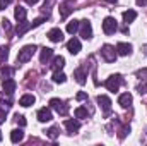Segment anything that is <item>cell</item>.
Returning a JSON list of instances; mask_svg holds the SVG:
<instances>
[{"instance_id":"30bf717a","label":"cell","mask_w":147,"mask_h":146,"mask_svg":"<svg viewBox=\"0 0 147 146\" xmlns=\"http://www.w3.org/2000/svg\"><path fill=\"white\" fill-rule=\"evenodd\" d=\"M116 53L118 55H123V57L130 55L132 53V45L130 43H118L116 45Z\"/></svg>"},{"instance_id":"d590c367","label":"cell","mask_w":147,"mask_h":146,"mask_svg":"<svg viewBox=\"0 0 147 146\" xmlns=\"http://www.w3.org/2000/svg\"><path fill=\"white\" fill-rule=\"evenodd\" d=\"M127 132H130V127H123V129H121V132H120V138L123 139V138L127 136Z\"/></svg>"},{"instance_id":"e0dca14e","label":"cell","mask_w":147,"mask_h":146,"mask_svg":"<svg viewBox=\"0 0 147 146\" xmlns=\"http://www.w3.org/2000/svg\"><path fill=\"white\" fill-rule=\"evenodd\" d=\"M72 3H74V0H67L63 5H60V17H67L70 12H72Z\"/></svg>"},{"instance_id":"8d00e7d4","label":"cell","mask_w":147,"mask_h":146,"mask_svg":"<svg viewBox=\"0 0 147 146\" xmlns=\"http://www.w3.org/2000/svg\"><path fill=\"white\" fill-rule=\"evenodd\" d=\"M77 100H87V93H77Z\"/></svg>"},{"instance_id":"d6a6232c","label":"cell","mask_w":147,"mask_h":146,"mask_svg":"<svg viewBox=\"0 0 147 146\" xmlns=\"http://www.w3.org/2000/svg\"><path fill=\"white\" fill-rule=\"evenodd\" d=\"M12 3V0H0V10H3L5 7H9Z\"/></svg>"},{"instance_id":"9c48e42d","label":"cell","mask_w":147,"mask_h":146,"mask_svg":"<svg viewBox=\"0 0 147 146\" xmlns=\"http://www.w3.org/2000/svg\"><path fill=\"white\" fill-rule=\"evenodd\" d=\"M67 50H69L72 55H77V53L80 52V41H79L77 38H70V40L67 41Z\"/></svg>"},{"instance_id":"3957f363","label":"cell","mask_w":147,"mask_h":146,"mask_svg":"<svg viewBox=\"0 0 147 146\" xmlns=\"http://www.w3.org/2000/svg\"><path fill=\"white\" fill-rule=\"evenodd\" d=\"M116 29H118V23H116V19L111 17V16H108V17L103 21V31H105V35H113Z\"/></svg>"},{"instance_id":"d6986e66","label":"cell","mask_w":147,"mask_h":146,"mask_svg":"<svg viewBox=\"0 0 147 146\" xmlns=\"http://www.w3.org/2000/svg\"><path fill=\"white\" fill-rule=\"evenodd\" d=\"M14 16H16V19L21 23V21H26V16H28V10L24 9V7H21V5H17L16 7V10H14Z\"/></svg>"},{"instance_id":"f1b7e54d","label":"cell","mask_w":147,"mask_h":146,"mask_svg":"<svg viewBox=\"0 0 147 146\" xmlns=\"http://www.w3.org/2000/svg\"><path fill=\"white\" fill-rule=\"evenodd\" d=\"M7 57H9V48L7 46H2L0 48V64H3L7 60Z\"/></svg>"},{"instance_id":"836d02e7","label":"cell","mask_w":147,"mask_h":146,"mask_svg":"<svg viewBox=\"0 0 147 146\" xmlns=\"http://www.w3.org/2000/svg\"><path fill=\"white\" fill-rule=\"evenodd\" d=\"M137 91L140 93V95H144V93H147V84L144 83V84H140L139 88H137Z\"/></svg>"},{"instance_id":"2e32d148","label":"cell","mask_w":147,"mask_h":146,"mask_svg":"<svg viewBox=\"0 0 147 146\" xmlns=\"http://www.w3.org/2000/svg\"><path fill=\"white\" fill-rule=\"evenodd\" d=\"M51 57H53V50L45 46V48L41 50V53H39V62H41V64H48V60H50Z\"/></svg>"},{"instance_id":"b9f144b4","label":"cell","mask_w":147,"mask_h":146,"mask_svg":"<svg viewBox=\"0 0 147 146\" xmlns=\"http://www.w3.org/2000/svg\"><path fill=\"white\" fill-rule=\"evenodd\" d=\"M0 141H2V132H0Z\"/></svg>"},{"instance_id":"cb8c5ba5","label":"cell","mask_w":147,"mask_h":146,"mask_svg":"<svg viewBox=\"0 0 147 146\" xmlns=\"http://www.w3.org/2000/svg\"><path fill=\"white\" fill-rule=\"evenodd\" d=\"M79 24H80V21H70L69 24H67V33H70V35H75L77 31H79Z\"/></svg>"},{"instance_id":"44dd1931","label":"cell","mask_w":147,"mask_h":146,"mask_svg":"<svg viewBox=\"0 0 147 146\" xmlns=\"http://www.w3.org/2000/svg\"><path fill=\"white\" fill-rule=\"evenodd\" d=\"M22 139H24L22 129H14V131L10 132V141H12V143H19V141H22Z\"/></svg>"},{"instance_id":"484cf974","label":"cell","mask_w":147,"mask_h":146,"mask_svg":"<svg viewBox=\"0 0 147 146\" xmlns=\"http://www.w3.org/2000/svg\"><path fill=\"white\" fill-rule=\"evenodd\" d=\"M12 74H14V69L12 67H2L0 69V77L2 79H10Z\"/></svg>"},{"instance_id":"603a6c76","label":"cell","mask_w":147,"mask_h":146,"mask_svg":"<svg viewBox=\"0 0 147 146\" xmlns=\"http://www.w3.org/2000/svg\"><path fill=\"white\" fill-rule=\"evenodd\" d=\"M135 17H137V12H135V10H125V12H123V21H125L127 24H128V23H134Z\"/></svg>"},{"instance_id":"8992f818","label":"cell","mask_w":147,"mask_h":146,"mask_svg":"<svg viewBox=\"0 0 147 146\" xmlns=\"http://www.w3.org/2000/svg\"><path fill=\"white\" fill-rule=\"evenodd\" d=\"M50 107H51V108H55L60 115H67V113H69V107H67V103H65V102H62V100H58V98L50 100Z\"/></svg>"},{"instance_id":"6da1fadb","label":"cell","mask_w":147,"mask_h":146,"mask_svg":"<svg viewBox=\"0 0 147 146\" xmlns=\"http://www.w3.org/2000/svg\"><path fill=\"white\" fill-rule=\"evenodd\" d=\"M34 52H36V45H26V46H22V48L19 50V53H17V64H26V62H29V60L33 59Z\"/></svg>"},{"instance_id":"f546056e","label":"cell","mask_w":147,"mask_h":146,"mask_svg":"<svg viewBox=\"0 0 147 146\" xmlns=\"http://www.w3.org/2000/svg\"><path fill=\"white\" fill-rule=\"evenodd\" d=\"M14 119H16V122H17L21 127H24V126H26V119H24V115H19V113H16V117H14Z\"/></svg>"},{"instance_id":"f35d334b","label":"cell","mask_w":147,"mask_h":146,"mask_svg":"<svg viewBox=\"0 0 147 146\" xmlns=\"http://www.w3.org/2000/svg\"><path fill=\"white\" fill-rule=\"evenodd\" d=\"M137 76H147V69H144V71H139V72H137Z\"/></svg>"},{"instance_id":"4fadbf2b","label":"cell","mask_w":147,"mask_h":146,"mask_svg":"<svg viewBox=\"0 0 147 146\" xmlns=\"http://www.w3.org/2000/svg\"><path fill=\"white\" fill-rule=\"evenodd\" d=\"M65 127H67V131L70 134H75L80 129V122L79 120H74V119H69V120H65Z\"/></svg>"},{"instance_id":"d4e9b609","label":"cell","mask_w":147,"mask_h":146,"mask_svg":"<svg viewBox=\"0 0 147 146\" xmlns=\"http://www.w3.org/2000/svg\"><path fill=\"white\" fill-rule=\"evenodd\" d=\"M9 108H10V105H9V103L0 102V124H2V122H5V115H7Z\"/></svg>"},{"instance_id":"7a4b0ae2","label":"cell","mask_w":147,"mask_h":146,"mask_svg":"<svg viewBox=\"0 0 147 146\" xmlns=\"http://www.w3.org/2000/svg\"><path fill=\"white\" fill-rule=\"evenodd\" d=\"M121 84H123V77H121L120 74H113V76H110V77L106 79V83H105V86H106L110 91H113V93H116V91L120 89Z\"/></svg>"},{"instance_id":"60d3db41","label":"cell","mask_w":147,"mask_h":146,"mask_svg":"<svg viewBox=\"0 0 147 146\" xmlns=\"http://www.w3.org/2000/svg\"><path fill=\"white\" fill-rule=\"evenodd\" d=\"M106 2H110V3H116L118 0H106Z\"/></svg>"},{"instance_id":"9a60e30c","label":"cell","mask_w":147,"mask_h":146,"mask_svg":"<svg viewBox=\"0 0 147 146\" xmlns=\"http://www.w3.org/2000/svg\"><path fill=\"white\" fill-rule=\"evenodd\" d=\"M132 102H134V98H132L130 93H123V95H120V98H118V103H120L123 108H128V107L132 105Z\"/></svg>"},{"instance_id":"ffe728a7","label":"cell","mask_w":147,"mask_h":146,"mask_svg":"<svg viewBox=\"0 0 147 146\" xmlns=\"http://www.w3.org/2000/svg\"><path fill=\"white\" fill-rule=\"evenodd\" d=\"M31 29V23H26V21H21L19 24H17V29H16V33H17V36H22L26 31H29Z\"/></svg>"},{"instance_id":"7c38bea8","label":"cell","mask_w":147,"mask_h":146,"mask_svg":"<svg viewBox=\"0 0 147 146\" xmlns=\"http://www.w3.org/2000/svg\"><path fill=\"white\" fill-rule=\"evenodd\" d=\"M48 38H50V41H53V43H60V41L63 40V33H62V29L55 28V29H51V31L48 33Z\"/></svg>"},{"instance_id":"1f68e13d","label":"cell","mask_w":147,"mask_h":146,"mask_svg":"<svg viewBox=\"0 0 147 146\" xmlns=\"http://www.w3.org/2000/svg\"><path fill=\"white\" fill-rule=\"evenodd\" d=\"M45 23V17H38V19H34L33 23H31V28H38L39 24H43Z\"/></svg>"},{"instance_id":"ab89813d","label":"cell","mask_w":147,"mask_h":146,"mask_svg":"<svg viewBox=\"0 0 147 146\" xmlns=\"http://www.w3.org/2000/svg\"><path fill=\"white\" fill-rule=\"evenodd\" d=\"M26 2H28V3H29V5H34V3H36L38 0H26Z\"/></svg>"},{"instance_id":"4dcf8cb0","label":"cell","mask_w":147,"mask_h":146,"mask_svg":"<svg viewBox=\"0 0 147 146\" xmlns=\"http://www.w3.org/2000/svg\"><path fill=\"white\" fill-rule=\"evenodd\" d=\"M46 134H48V138L55 139V138L58 136V129H57V127H51V129H48V131H46Z\"/></svg>"},{"instance_id":"83f0119b","label":"cell","mask_w":147,"mask_h":146,"mask_svg":"<svg viewBox=\"0 0 147 146\" xmlns=\"http://www.w3.org/2000/svg\"><path fill=\"white\" fill-rule=\"evenodd\" d=\"M75 117H77V119H86V117H87V108H84V107L75 108Z\"/></svg>"},{"instance_id":"7402d4cb","label":"cell","mask_w":147,"mask_h":146,"mask_svg":"<svg viewBox=\"0 0 147 146\" xmlns=\"http://www.w3.org/2000/svg\"><path fill=\"white\" fill-rule=\"evenodd\" d=\"M74 77H75V81H77L79 84H86L87 74L84 72V69H75V71H74Z\"/></svg>"},{"instance_id":"74e56055","label":"cell","mask_w":147,"mask_h":146,"mask_svg":"<svg viewBox=\"0 0 147 146\" xmlns=\"http://www.w3.org/2000/svg\"><path fill=\"white\" fill-rule=\"evenodd\" d=\"M137 5L144 7V5H147V0H137Z\"/></svg>"},{"instance_id":"52a82bcc","label":"cell","mask_w":147,"mask_h":146,"mask_svg":"<svg viewBox=\"0 0 147 146\" xmlns=\"http://www.w3.org/2000/svg\"><path fill=\"white\" fill-rule=\"evenodd\" d=\"M98 105L103 108L105 115H110V112H111V100L106 96V95H99V96H98Z\"/></svg>"},{"instance_id":"ac0fdd59","label":"cell","mask_w":147,"mask_h":146,"mask_svg":"<svg viewBox=\"0 0 147 146\" xmlns=\"http://www.w3.org/2000/svg\"><path fill=\"white\" fill-rule=\"evenodd\" d=\"M34 102H36L34 95H24V96H21L19 105L21 107H31V105H34Z\"/></svg>"},{"instance_id":"4316f807","label":"cell","mask_w":147,"mask_h":146,"mask_svg":"<svg viewBox=\"0 0 147 146\" xmlns=\"http://www.w3.org/2000/svg\"><path fill=\"white\" fill-rule=\"evenodd\" d=\"M53 81L62 84V83H65V81H67V76H65L63 72H60V71H57V72L53 74Z\"/></svg>"},{"instance_id":"e575fe53","label":"cell","mask_w":147,"mask_h":146,"mask_svg":"<svg viewBox=\"0 0 147 146\" xmlns=\"http://www.w3.org/2000/svg\"><path fill=\"white\" fill-rule=\"evenodd\" d=\"M2 26H3V29H5V31H10V23H9L7 19H3V21H2Z\"/></svg>"},{"instance_id":"5b68a950","label":"cell","mask_w":147,"mask_h":146,"mask_svg":"<svg viewBox=\"0 0 147 146\" xmlns=\"http://www.w3.org/2000/svg\"><path fill=\"white\" fill-rule=\"evenodd\" d=\"M79 33H80V36L84 38V40H89V38L92 36V26H91V21H87V19L80 21V24H79Z\"/></svg>"},{"instance_id":"277c9868","label":"cell","mask_w":147,"mask_h":146,"mask_svg":"<svg viewBox=\"0 0 147 146\" xmlns=\"http://www.w3.org/2000/svg\"><path fill=\"white\" fill-rule=\"evenodd\" d=\"M101 55H103V59L106 60V62H115L116 60V50H115V46H111V45H103V48H101Z\"/></svg>"},{"instance_id":"5bb4252c","label":"cell","mask_w":147,"mask_h":146,"mask_svg":"<svg viewBox=\"0 0 147 146\" xmlns=\"http://www.w3.org/2000/svg\"><path fill=\"white\" fill-rule=\"evenodd\" d=\"M63 65H65V59H63L62 55H57V57L53 59V62H51V69H53V72L62 71V69H63Z\"/></svg>"},{"instance_id":"ba28073f","label":"cell","mask_w":147,"mask_h":146,"mask_svg":"<svg viewBox=\"0 0 147 146\" xmlns=\"http://www.w3.org/2000/svg\"><path fill=\"white\" fill-rule=\"evenodd\" d=\"M16 88H17V84H16V81L10 77V79H3V83H2V89H3V93L5 95H12L14 91H16Z\"/></svg>"},{"instance_id":"8fae6325","label":"cell","mask_w":147,"mask_h":146,"mask_svg":"<svg viewBox=\"0 0 147 146\" xmlns=\"http://www.w3.org/2000/svg\"><path fill=\"white\" fill-rule=\"evenodd\" d=\"M53 119V115H51V110L50 108H39L38 110V120L39 122H50Z\"/></svg>"}]
</instances>
